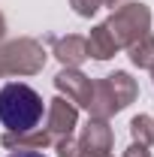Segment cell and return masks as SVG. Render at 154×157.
<instances>
[{
  "mask_svg": "<svg viewBox=\"0 0 154 157\" xmlns=\"http://www.w3.org/2000/svg\"><path fill=\"white\" fill-rule=\"evenodd\" d=\"M42 121V97L24 82H9L0 88V124L12 133L33 130Z\"/></svg>",
  "mask_w": 154,
  "mask_h": 157,
  "instance_id": "1",
  "label": "cell"
},
{
  "mask_svg": "<svg viewBox=\"0 0 154 157\" xmlns=\"http://www.w3.org/2000/svg\"><path fill=\"white\" fill-rule=\"evenodd\" d=\"M6 157H45L42 151H12V154H6Z\"/></svg>",
  "mask_w": 154,
  "mask_h": 157,
  "instance_id": "2",
  "label": "cell"
}]
</instances>
